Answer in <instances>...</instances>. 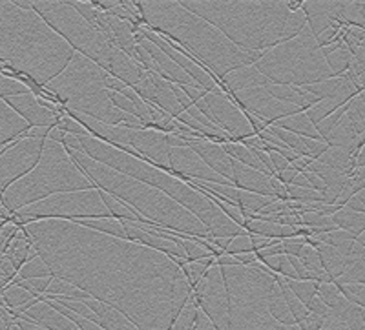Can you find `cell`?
<instances>
[{"instance_id":"6da1fadb","label":"cell","mask_w":365,"mask_h":330,"mask_svg":"<svg viewBox=\"0 0 365 330\" xmlns=\"http://www.w3.org/2000/svg\"><path fill=\"white\" fill-rule=\"evenodd\" d=\"M353 303H354V305H356V306H360V309L365 310V287H361L360 294H358V296L354 297Z\"/></svg>"},{"instance_id":"7a4b0ae2","label":"cell","mask_w":365,"mask_h":330,"mask_svg":"<svg viewBox=\"0 0 365 330\" xmlns=\"http://www.w3.org/2000/svg\"><path fill=\"white\" fill-rule=\"evenodd\" d=\"M287 8H289V11H299V9L303 8V2H287Z\"/></svg>"}]
</instances>
